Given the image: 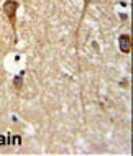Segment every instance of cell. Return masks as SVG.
Listing matches in <instances>:
<instances>
[{
    "label": "cell",
    "mask_w": 133,
    "mask_h": 156,
    "mask_svg": "<svg viewBox=\"0 0 133 156\" xmlns=\"http://www.w3.org/2000/svg\"><path fill=\"white\" fill-rule=\"evenodd\" d=\"M17 8H18L17 0H7L4 4V13L7 15V18H8L13 31H15V25H17Z\"/></svg>",
    "instance_id": "cell-1"
},
{
    "label": "cell",
    "mask_w": 133,
    "mask_h": 156,
    "mask_svg": "<svg viewBox=\"0 0 133 156\" xmlns=\"http://www.w3.org/2000/svg\"><path fill=\"white\" fill-rule=\"evenodd\" d=\"M118 48H120L122 53L128 54L130 51H132V36L130 35H122L120 38H118Z\"/></svg>",
    "instance_id": "cell-2"
},
{
    "label": "cell",
    "mask_w": 133,
    "mask_h": 156,
    "mask_svg": "<svg viewBox=\"0 0 133 156\" xmlns=\"http://www.w3.org/2000/svg\"><path fill=\"white\" fill-rule=\"evenodd\" d=\"M21 82H23V79H21V76H17L15 79H13V85H15V89L17 90H20V87H21Z\"/></svg>",
    "instance_id": "cell-3"
},
{
    "label": "cell",
    "mask_w": 133,
    "mask_h": 156,
    "mask_svg": "<svg viewBox=\"0 0 133 156\" xmlns=\"http://www.w3.org/2000/svg\"><path fill=\"white\" fill-rule=\"evenodd\" d=\"M12 143L20 145V143H21V138H20V136H13V138H12Z\"/></svg>",
    "instance_id": "cell-4"
},
{
    "label": "cell",
    "mask_w": 133,
    "mask_h": 156,
    "mask_svg": "<svg viewBox=\"0 0 133 156\" xmlns=\"http://www.w3.org/2000/svg\"><path fill=\"white\" fill-rule=\"evenodd\" d=\"M0 145H7V138L5 136H0Z\"/></svg>",
    "instance_id": "cell-5"
}]
</instances>
